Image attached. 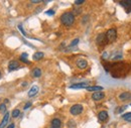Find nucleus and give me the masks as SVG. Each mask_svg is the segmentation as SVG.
Returning a JSON list of instances; mask_svg holds the SVG:
<instances>
[{"label": "nucleus", "mask_w": 131, "mask_h": 128, "mask_svg": "<svg viewBox=\"0 0 131 128\" xmlns=\"http://www.w3.org/2000/svg\"><path fill=\"white\" fill-rule=\"evenodd\" d=\"M31 106V103L30 102H27V104H25V106H24V110H26L27 108H29Z\"/></svg>", "instance_id": "28"}, {"label": "nucleus", "mask_w": 131, "mask_h": 128, "mask_svg": "<svg viewBox=\"0 0 131 128\" xmlns=\"http://www.w3.org/2000/svg\"><path fill=\"white\" fill-rule=\"evenodd\" d=\"M41 1H39V0H32L31 1V3H40Z\"/></svg>", "instance_id": "29"}, {"label": "nucleus", "mask_w": 131, "mask_h": 128, "mask_svg": "<svg viewBox=\"0 0 131 128\" xmlns=\"http://www.w3.org/2000/svg\"><path fill=\"white\" fill-rule=\"evenodd\" d=\"M82 112H83V106L80 105V104H76V105L72 106L71 109H70V113H71L72 115H74V116L80 115Z\"/></svg>", "instance_id": "3"}, {"label": "nucleus", "mask_w": 131, "mask_h": 128, "mask_svg": "<svg viewBox=\"0 0 131 128\" xmlns=\"http://www.w3.org/2000/svg\"><path fill=\"white\" fill-rule=\"evenodd\" d=\"M49 128H62V127H56V126H50Z\"/></svg>", "instance_id": "32"}, {"label": "nucleus", "mask_w": 131, "mask_h": 128, "mask_svg": "<svg viewBox=\"0 0 131 128\" xmlns=\"http://www.w3.org/2000/svg\"><path fill=\"white\" fill-rule=\"evenodd\" d=\"M18 28H19V30L21 31V33L23 34V35H26V33H25V31L23 30V28H22V25L20 24V25H18Z\"/></svg>", "instance_id": "27"}, {"label": "nucleus", "mask_w": 131, "mask_h": 128, "mask_svg": "<svg viewBox=\"0 0 131 128\" xmlns=\"http://www.w3.org/2000/svg\"><path fill=\"white\" fill-rule=\"evenodd\" d=\"M14 127H15V125H14L13 123H11L10 125H8V127H7V128H14Z\"/></svg>", "instance_id": "30"}, {"label": "nucleus", "mask_w": 131, "mask_h": 128, "mask_svg": "<svg viewBox=\"0 0 131 128\" xmlns=\"http://www.w3.org/2000/svg\"><path fill=\"white\" fill-rule=\"evenodd\" d=\"M46 14H48V15H53V14H54V10H52V9L47 10V11H46Z\"/></svg>", "instance_id": "25"}, {"label": "nucleus", "mask_w": 131, "mask_h": 128, "mask_svg": "<svg viewBox=\"0 0 131 128\" xmlns=\"http://www.w3.org/2000/svg\"><path fill=\"white\" fill-rule=\"evenodd\" d=\"M122 118L125 120V121H128V122H131V112L126 113L124 115H122Z\"/></svg>", "instance_id": "19"}, {"label": "nucleus", "mask_w": 131, "mask_h": 128, "mask_svg": "<svg viewBox=\"0 0 131 128\" xmlns=\"http://www.w3.org/2000/svg\"><path fill=\"white\" fill-rule=\"evenodd\" d=\"M61 22L63 25H65L67 27L72 26L75 22V15L73 14V12H65L61 16Z\"/></svg>", "instance_id": "1"}, {"label": "nucleus", "mask_w": 131, "mask_h": 128, "mask_svg": "<svg viewBox=\"0 0 131 128\" xmlns=\"http://www.w3.org/2000/svg\"><path fill=\"white\" fill-rule=\"evenodd\" d=\"M8 120H9V113L6 112L5 115H4V117H3V119H2V121H1V123H0V128L5 127V125L7 124Z\"/></svg>", "instance_id": "13"}, {"label": "nucleus", "mask_w": 131, "mask_h": 128, "mask_svg": "<svg viewBox=\"0 0 131 128\" xmlns=\"http://www.w3.org/2000/svg\"><path fill=\"white\" fill-rule=\"evenodd\" d=\"M19 114H20V111L18 110V109H14L13 111H12V117L13 118H16L19 116Z\"/></svg>", "instance_id": "20"}, {"label": "nucleus", "mask_w": 131, "mask_h": 128, "mask_svg": "<svg viewBox=\"0 0 131 128\" xmlns=\"http://www.w3.org/2000/svg\"><path fill=\"white\" fill-rule=\"evenodd\" d=\"M98 118H99V120H100V121L104 122V121H107V120H108L109 115H108L107 111H101V112L98 114Z\"/></svg>", "instance_id": "7"}, {"label": "nucleus", "mask_w": 131, "mask_h": 128, "mask_svg": "<svg viewBox=\"0 0 131 128\" xmlns=\"http://www.w3.org/2000/svg\"><path fill=\"white\" fill-rule=\"evenodd\" d=\"M79 44V38H76V39H74L72 42H71V46L70 47H75V46H77Z\"/></svg>", "instance_id": "23"}, {"label": "nucleus", "mask_w": 131, "mask_h": 128, "mask_svg": "<svg viewBox=\"0 0 131 128\" xmlns=\"http://www.w3.org/2000/svg\"><path fill=\"white\" fill-rule=\"evenodd\" d=\"M104 97H105V94H104L102 91H100V92H95V93L92 95V99H93L94 101H100V100L104 99Z\"/></svg>", "instance_id": "5"}, {"label": "nucleus", "mask_w": 131, "mask_h": 128, "mask_svg": "<svg viewBox=\"0 0 131 128\" xmlns=\"http://www.w3.org/2000/svg\"><path fill=\"white\" fill-rule=\"evenodd\" d=\"M50 126H56V127H62V121L59 118H54L51 120Z\"/></svg>", "instance_id": "14"}, {"label": "nucleus", "mask_w": 131, "mask_h": 128, "mask_svg": "<svg viewBox=\"0 0 131 128\" xmlns=\"http://www.w3.org/2000/svg\"><path fill=\"white\" fill-rule=\"evenodd\" d=\"M77 66H78V68H80V69H86L87 68V66H88V62L86 61V60H78L77 61Z\"/></svg>", "instance_id": "12"}, {"label": "nucleus", "mask_w": 131, "mask_h": 128, "mask_svg": "<svg viewBox=\"0 0 131 128\" xmlns=\"http://www.w3.org/2000/svg\"><path fill=\"white\" fill-rule=\"evenodd\" d=\"M27 57H28V55H27L26 52H23V54L21 55V57H20V61L24 62L25 64H30V62L27 60Z\"/></svg>", "instance_id": "18"}, {"label": "nucleus", "mask_w": 131, "mask_h": 128, "mask_svg": "<svg viewBox=\"0 0 131 128\" xmlns=\"http://www.w3.org/2000/svg\"><path fill=\"white\" fill-rule=\"evenodd\" d=\"M19 68V63L17 61H11L9 65H8V70L11 72V71H14V70H17Z\"/></svg>", "instance_id": "9"}, {"label": "nucleus", "mask_w": 131, "mask_h": 128, "mask_svg": "<svg viewBox=\"0 0 131 128\" xmlns=\"http://www.w3.org/2000/svg\"><path fill=\"white\" fill-rule=\"evenodd\" d=\"M107 57H108V54H107V52H104V54H103V58H104V59H106Z\"/></svg>", "instance_id": "31"}, {"label": "nucleus", "mask_w": 131, "mask_h": 128, "mask_svg": "<svg viewBox=\"0 0 131 128\" xmlns=\"http://www.w3.org/2000/svg\"><path fill=\"white\" fill-rule=\"evenodd\" d=\"M119 4L121 6H123L127 12H130L131 11V0H128V1H120Z\"/></svg>", "instance_id": "6"}, {"label": "nucleus", "mask_w": 131, "mask_h": 128, "mask_svg": "<svg viewBox=\"0 0 131 128\" xmlns=\"http://www.w3.org/2000/svg\"><path fill=\"white\" fill-rule=\"evenodd\" d=\"M43 57H45V54H43L42 51H37V52H35V54L33 55V60H34V61H39V60H41Z\"/></svg>", "instance_id": "15"}, {"label": "nucleus", "mask_w": 131, "mask_h": 128, "mask_svg": "<svg viewBox=\"0 0 131 128\" xmlns=\"http://www.w3.org/2000/svg\"><path fill=\"white\" fill-rule=\"evenodd\" d=\"M0 77H1V73H0Z\"/></svg>", "instance_id": "33"}, {"label": "nucleus", "mask_w": 131, "mask_h": 128, "mask_svg": "<svg viewBox=\"0 0 131 128\" xmlns=\"http://www.w3.org/2000/svg\"><path fill=\"white\" fill-rule=\"evenodd\" d=\"M37 93H38V87H37L36 85H34V86H32V87L30 88V90L28 91V97H29V98L34 97Z\"/></svg>", "instance_id": "10"}, {"label": "nucleus", "mask_w": 131, "mask_h": 128, "mask_svg": "<svg viewBox=\"0 0 131 128\" xmlns=\"http://www.w3.org/2000/svg\"><path fill=\"white\" fill-rule=\"evenodd\" d=\"M129 98H131V94L128 93V92H124V93H122V94L119 95V99L122 100V101H125V100H127Z\"/></svg>", "instance_id": "16"}, {"label": "nucleus", "mask_w": 131, "mask_h": 128, "mask_svg": "<svg viewBox=\"0 0 131 128\" xmlns=\"http://www.w3.org/2000/svg\"><path fill=\"white\" fill-rule=\"evenodd\" d=\"M83 3H85L84 0H76V1H75V4H76V5H81Z\"/></svg>", "instance_id": "26"}, {"label": "nucleus", "mask_w": 131, "mask_h": 128, "mask_svg": "<svg viewBox=\"0 0 131 128\" xmlns=\"http://www.w3.org/2000/svg\"><path fill=\"white\" fill-rule=\"evenodd\" d=\"M81 12H82V10H81L80 8H79V9H78V8H75V9H74V12H73V14H74V15H79Z\"/></svg>", "instance_id": "22"}, {"label": "nucleus", "mask_w": 131, "mask_h": 128, "mask_svg": "<svg viewBox=\"0 0 131 128\" xmlns=\"http://www.w3.org/2000/svg\"><path fill=\"white\" fill-rule=\"evenodd\" d=\"M96 42L99 46H105L108 41H107V38H106V34L105 33H100L98 34L97 38H96Z\"/></svg>", "instance_id": "4"}, {"label": "nucleus", "mask_w": 131, "mask_h": 128, "mask_svg": "<svg viewBox=\"0 0 131 128\" xmlns=\"http://www.w3.org/2000/svg\"><path fill=\"white\" fill-rule=\"evenodd\" d=\"M68 127H70V128L76 127V123H75L74 121H70V122H68Z\"/></svg>", "instance_id": "24"}, {"label": "nucleus", "mask_w": 131, "mask_h": 128, "mask_svg": "<svg viewBox=\"0 0 131 128\" xmlns=\"http://www.w3.org/2000/svg\"><path fill=\"white\" fill-rule=\"evenodd\" d=\"M88 87V83H78V84H73L70 86L71 89H83V88H87Z\"/></svg>", "instance_id": "8"}, {"label": "nucleus", "mask_w": 131, "mask_h": 128, "mask_svg": "<svg viewBox=\"0 0 131 128\" xmlns=\"http://www.w3.org/2000/svg\"><path fill=\"white\" fill-rule=\"evenodd\" d=\"M0 112L6 113V105L5 104H0Z\"/></svg>", "instance_id": "21"}, {"label": "nucleus", "mask_w": 131, "mask_h": 128, "mask_svg": "<svg viewBox=\"0 0 131 128\" xmlns=\"http://www.w3.org/2000/svg\"><path fill=\"white\" fill-rule=\"evenodd\" d=\"M105 34H106V38L108 42H114L117 39V30L115 28H110Z\"/></svg>", "instance_id": "2"}, {"label": "nucleus", "mask_w": 131, "mask_h": 128, "mask_svg": "<svg viewBox=\"0 0 131 128\" xmlns=\"http://www.w3.org/2000/svg\"><path fill=\"white\" fill-rule=\"evenodd\" d=\"M32 76H33V77H35V78H38V77H40V76H41V70H40V69H38V68H35V69H33Z\"/></svg>", "instance_id": "17"}, {"label": "nucleus", "mask_w": 131, "mask_h": 128, "mask_svg": "<svg viewBox=\"0 0 131 128\" xmlns=\"http://www.w3.org/2000/svg\"><path fill=\"white\" fill-rule=\"evenodd\" d=\"M86 89H87V91H90V92H100L103 90V87H101V86H88Z\"/></svg>", "instance_id": "11"}]
</instances>
